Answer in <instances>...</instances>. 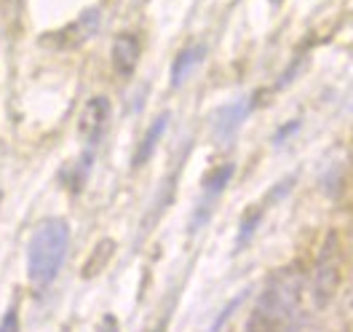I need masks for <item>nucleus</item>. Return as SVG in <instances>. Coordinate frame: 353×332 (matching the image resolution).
I'll use <instances>...</instances> for the list:
<instances>
[{
    "mask_svg": "<svg viewBox=\"0 0 353 332\" xmlns=\"http://www.w3.org/2000/svg\"><path fill=\"white\" fill-rule=\"evenodd\" d=\"M300 297H303L300 268L289 266L276 271L268 279L263 295L252 311L249 332H281L294 319V313L300 309Z\"/></svg>",
    "mask_w": 353,
    "mask_h": 332,
    "instance_id": "1",
    "label": "nucleus"
},
{
    "mask_svg": "<svg viewBox=\"0 0 353 332\" xmlns=\"http://www.w3.org/2000/svg\"><path fill=\"white\" fill-rule=\"evenodd\" d=\"M67 246H70V225L62 217H48L43 220L27 249V276L35 287H48L59 268L65 263Z\"/></svg>",
    "mask_w": 353,
    "mask_h": 332,
    "instance_id": "2",
    "label": "nucleus"
},
{
    "mask_svg": "<svg viewBox=\"0 0 353 332\" xmlns=\"http://www.w3.org/2000/svg\"><path fill=\"white\" fill-rule=\"evenodd\" d=\"M343 263H345V255H343L340 233L330 231L313 266V303L319 309L332 303V297L337 295L340 282H343Z\"/></svg>",
    "mask_w": 353,
    "mask_h": 332,
    "instance_id": "3",
    "label": "nucleus"
},
{
    "mask_svg": "<svg viewBox=\"0 0 353 332\" xmlns=\"http://www.w3.org/2000/svg\"><path fill=\"white\" fill-rule=\"evenodd\" d=\"M97 30H99V8H88L72 24H67L59 32L46 35V38H51V43H57L59 48H78L86 43Z\"/></svg>",
    "mask_w": 353,
    "mask_h": 332,
    "instance_id": "4",
    "label": "nucleus"
},
{
    "mask_svg": "<svg viewBox=\"0 0 353 332\" xmlns=\"http://www.w3.org/2000/svg\"><path fill=\"white\" fill-rule=\"evenodd\" d=\"M112 70L121 75V78H129L137 70V62H139V41L132 32H121L115 41H112Z\"/></svg>",
    "mask_w": 353,
    "mask_h": 332,
    "instance_id": "5",
    "label": "nucleus"
},
{
    "mask_svg": "<svg viewBox=\"0 0 353 332\" xmlns=\"http://www.w3.org/2000/svg\"><path fill=\"white\" fill-rule=\"evenodd\" d=\"M108 115H110V105L105 97H97L91 99L83 110V118H81V134L88 145H94L102 132H105V124H108Z\"/></svg>",
    "mask_w": 353,
    "mask_h": 332,
    "instance_id": "6",
    "label": "nucleus"
},
{
    "mask_svg": "<svg viewBox=\"0 0 353 332\" xmlns=\"http://www.w3.org/2000/svg\"><path fill=\"white\" fill-rule=\"evenodd\" d=\"M252 110V102L249 99H239L233 105H225L217 113V121H214V134L220 139H233V134L241 129V124L246 121V115Z\"/></svg>",
    "mask_w": 353,
    "mask_h": 332,
    "instance_id": "7",
    "label": "nucleus"
},
{
    "mask_svg": "<svg viewBox=\"0 0 353 332\" xmlns=\"http://www.w3.org/2000/svg\"><path fill=\"white\" fill-rule=\"evenodd\" d=\"M166 124H169V113H161V115H158V121H155L153 126L145 132V137L139 139V145H137V150H134V158H132L134 169L150 161V155L155 153V145L161 142V137H163V132H166Z\"/></svg>",
    "mask_w": 353,
    "mask_h": 332,
    "instance_id": "8",
    "label": "nucleus"
},
{
    "mask_svg": "<svg viewBox=\"0 0 353 332\" xmlns=\"http://www.w3.org/2000/svg\"><path fill=\"white\" fill-rule=\"evenodd\" d=\"M115 249H118V244L112 242V239H99V242H97V246L91 249L88 260L83 263L81 276H83V279H94V276H99V273L108 268V263L112 260Z\"/></svg>",
    "mask_w": 353,
    "mask_h": 332,
    "instance_id": "9",
    "label": "nucleus"
},
{
    "mask_svg": "<svg viewBox=\"0 0 353 332\" xmlns=\"http://www.w3.org/2000/svg\"><path fill=\"white\" fill-rule=\"evenodd\" d=\"M201 57H203V46H188L176 54L174 65H172V86H179L190 75V70L199 65Z\"/></svg>",
    "mask_w": 353,
    "mask_h": 332,
    "instance_id": "10",
    "label": "nucleus"
},
{
    "mask_svg": "<svg viewBox=\"0 0 353 332\" xmlns=\"http://www.w3.org/2000/svg\"><path fill=\"white\" fill-rule=\"evenodd\" d=\"M233 177V166L230 164H225V166H217V169H212L206 177H203V193L212 199V196H217L225 191V185L230 182Z\"/></svg>",
    "mask_w": 353,
    "mask_h": 332,
    "instance_id": "11",
    "label": "nucleus"
},
{
    "mask_svg": "<svg viewBox=\"0 0 353 332\" xmlns=\"http://www.w3.org/2000/svg\"><path fill=\"white\" fill-rule=\"evenodd\" d=\"M260 222H263V209H260V206H252V209L241 217V228H239V246H243V244L254 236V231H257V225H260Z\"/></svg>",
    "mask_w": 353,
    "mask_h": 332,
    "instance_id": "12",
    "label": "nucleus"
},
{
    "mask_svg": "<svg viewBox=\"0 0 353 332\" xmlns=\"http://www.w3.org/2000/svg\"><path fill=\"white\" fill-rule=\"evenodd\" d=\"M0 332H19V313L17 309H8L3 322H0Z\"/></svg>",
    "mask_w": 353,
    "mask_h": 332,
    "instance_id": "13",
    "label": "nucleus"
},
{
    "mask_svg": "<svg viewBox=\"0 0 353 332\" xmlns=\"http://www.w3.org/2000/svg\"><path fill=\"white\" fill-rule=\"evenodd\" d=\"M297 129H300V124H297V121H292V124H289L287 129H279V134H276L273 139H276V142H281L284 137H289V134H292V132H297Z\"/></svg>",
    "mask_w": 353,
    "mask_h": 332,
    "instance_id": "14",
    "label": "nucleus"
},
{
    "mask_svg": "<svg viewBox=\"0 0 353 332\" xmlns=\"http://www.w3.org/2000/svg\"><path fill=\"white\" fill-rule=\"evenodd\" d=\"M59 332H72V330H70V324H65V327H62Z\"/></svg>",
    "mask_w": 353,
    "mask_h": 332,
    "instance_id": "15",
    "label": "nucleus"
},
{
    "mask_svg": "<svg viewBox=\"0 0 353 332\" xmlns=\"http://www.w3.org/2000/svg\"><path fill=\"white\" fill-rule=\"evenodd\" d=\"M273 3H279V0H273Z\"/></svg>",
    "mask_w": 353,
    "mask_h": 332,
    "instance_id": "16",
    "label": "nucleus"
},
{
    "mask_svg": "<svg viewBox=\"0 0 353 332\" xmlns=\"http://www.w3.org/2000/svg\"><path fill=\"white\" fill-rule=\"evenodd\" d=\"M158 332H161V330H158Z\"/></svg>",
    "mask_w": 353,
    "mask_h": 332,
    "instance_id": "17",
    "label": "nucleus"
}]
</instances>
